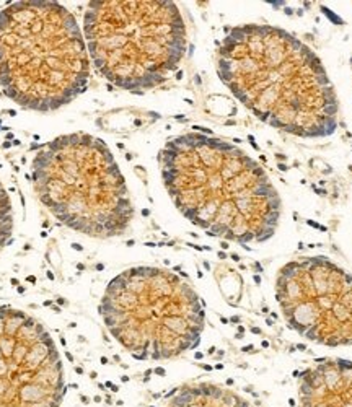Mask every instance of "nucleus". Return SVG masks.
<instances>
[{
  "label": "nucleus",
  "mask_w": 352,
  "mask_h": 407,
  "mask_svg": "<svg viewBox=\"0 0 352 407\" xmlns=\"http://www.w3.org/2000/svg\"><path fill=\"white\" fill-rule=\"evenodd\" d=\"M350 65H352V60H350Z\"/></svg>",
  "instance_id": "f8f14e48"
},
{
  "label": "nucleus",
  "mask_w": 352,
  "mask_h": 407,
  "mask_svg": "<svg viewBox=\"0 0 352 407\" xmlns=\"http://www.w3.org/2000/svg\"><path fill=\"white\" fill-rule=\"evenodd\" d=\"M84 38L101 77L132 93L167 82L188 46L181 12L173 2L160 0L90 2Z\"/></svg>",
  "instance_id": "39448f33"
},
{
  "label": "nucleus",
  "mask_w": 352,
  "mask_h": 407,
  "mask_svg": "<svg viewBox=\"0 0 352 407\" xmlns=\"http://www.w3.org/2000/svg\"><path fill=\"white\" fill-rule=\"evenodd\" d=\"M165 407H254L235 391L214 383H189L176 389Z\"/></svg>",
  "instance_id": "9d476101"
},
{
  "label": "nucleus",
  "mask_w": 352,
  "mask_h": 407,
  "mask_svg": "<svg viewBox=\"0 0 352 407\" xmlns=\"http://www.w3.org/2000/svg\"><path fill=\"white\" fill-rule=\"evenodd\" d=\"M275 300L289 326L307 341L352 346V275L331 259L289 261L275 277Z\"/></svg>",
  "instance_id": "0eeeda50"
},
{
  "label": "nucleus",
  "mask_w": 352,
  "mask_h": 407,
  "mask_svg": "<svg viewBox=\"0 0 352 407\" xmlns=\"http://www.w3.org/2000/svg\"><path fill=\"white\" fill-rule=\"evenodd\" d=\"M90 78L77 20L57 2H15L0 12V87L18 106L47 113L67 106Z\"/></svg>",
  "instance_id": "7ed1b4c3"
},
{
  "label": "nucleus",
  "mask_w": 352,
  "mask_h": 407,
  "mask_svg": "<svg viewBox=\"0 0 352 407\" xmlns=\"http://www.w3.org/2000/svg\"><path fill=\"white\" fill-rule=\"evenodd\" d=\"M217 73L261 121L303 139L337 127L336 92L320 57L294 34L271 25H240L220 41Z\"/></svg>",
  "instance_id": "f257e3e1"
},
{
  "label": "nucleus",
  "mask_w": 352,
  "mask_h": 407,
  "mask_svg": "<svg viewBox=\"0 0 352 407\" xmlns=\"http://www.w3.org/2000/svg\"><path fill=\"white\" fill-rule=\"evenodd\" d=\"M33 188L62 225L92 238H114L129 228L134 205L114 155L101 139L74 132L39 147Z\"/></svg>",
  "instance_id": "20e7f679"
},
{
  "label": "nucleus",
  "mask_w": 352,
  "mask_h": 407,
  "mask_svg": "<svg viewBox=\"0 0 352 407\" xmlns=\"http://www.w3.org/2000/svg\"><path fill=\"white\" fill-rule=\"evenodd\" d=\"M175 207L197 228L240 245L267 241L277 230L280 199L263 167L216 135L186 132L158 153Z\"/></svg>",
  "instance_id": "f03ea898"
},
{
  "label": "nucleus",
  "mask_w": 352,
  "mask_h": 407,
  "mask_svg": "<svg viewBox=\"0 0 352 407\" xmlns=\"http://www.w3.org/2000/svg\"><path fill=\"white\" fill-rule=\"evenodd\" d=\"M299 407H352V362L323 358L299 379Z\"/></svg>",
  "instance_id": "1a4fd4ad"
},
{
  "label": "nucleus",
  "mask_w": 352,
  "mask_h": 407,
  "mask_svg": "<svg viewBox=\"0 0 352 407\" xmlns=\"http://www.w3.org/2000/svg\"><path fill=\"white\" fill-rule=\"evenodd\" d=\"M13 233V210L7 191L0 183V251L10 243Z\"/></svg>",
  "instance_id": "9b49d317"
},
{
  "label": "nucleus",
  "mask_w": 352,
  "mask_h": 407,
  "mask_svg": "<svg viewBox=\"0 0 352 407\" xmlns=\"http://www.w3.org/2000/svg\"><path fill=\"white\" fill-rule=\"evenodd\" d=\"M108 333L139 360H170L201 341L205 313L183 277L163 267H129L109 282L100 303Z\"/></svg>",
  "instance_id": "423d86ee"
},
{
  "label": "nucleus",
  "mask_w": 352,
  "mask_h": 407,
  "mask_svg": "<svg viewBox=\"0 0 352 407\" xmlns=\"http://www.w3.org/2000/svg\"><path fill=\"white\" fill-rule=\"evenodd\" d=\"M64 363L38 319L0 305V407H62Z\"/></svg>",
  "instance_id": "6e6552de"
}]
</instances>
